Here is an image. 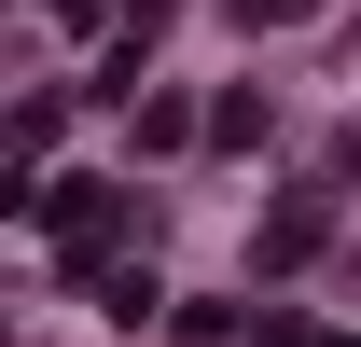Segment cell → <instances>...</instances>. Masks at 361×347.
Returning <instances> with one entry per match:
<instances>
[{
  "label": "cell",
  "instance_id": "cell-1",
  "mask_svg": "<svg viewBox=\"0 0 361 347\" xmlns=\"http://www.w3.org/2000/svg\"><path fill=\"white\" fill-rule=\"evenodd\" d=\"M42 222H56V250H111L126 195H111V181H56V195H42Z\"/></svg>",
  "mask_w": 361,
  "mask_h": 347
},
{
  "label": "cell",
  "instance_id": "cell-2",
  "mask_svg": "<svg viewBox=\"0 0 361 347\" xmlns=\"http://www.w3.org/2000/svg\"><path fill=\"white\" fill-rule=\"evenodd\" d=\"M250 14H319V0H250Z\"/></svg>",
  "mask_w": 361,
  "mask_h": 347
}]
</instances>
